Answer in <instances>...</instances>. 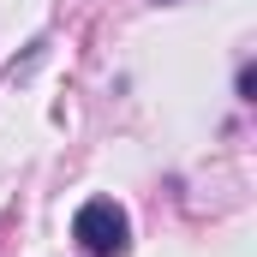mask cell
Segmentation results:
<instances>
[{
	"instance_id": "6da1fadb",
	"label": "cell",
	"mask_w": 257,
	"mask_h": 257,
	"mask_svg": "<svg viewBox=\"0 0 257 257\" xmlns=\"http://www.w3.org/2000/svg\"><path fill=\"white\" fill-rule=\"evenodd\" d=\"M72 239L90 257H126L132 251V221L114 197H90L78 215H72Z\"/></svg>"
}]
</instances>
